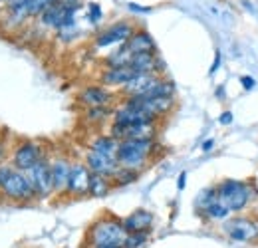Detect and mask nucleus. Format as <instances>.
Returning <instances> with one entry per match:
<instances>
[{
	"mask_svg": "<svg viewBox=\"0 0 258 248\" xmlns=\"http://www.w3.org/2000/svg\"><path fill=\"white\" fill-rule=\"evenodd\" d=\"M157 153H159V143L155 137L123 139L119 141L117 147V165L143 173L153 163Z\"/></svg>",
	"mask_w": 258,
	"mask_h": 248,
	"instance_id": "f257e3e1",
	"label": "nucleus"
},
{
	"mask_svg": "<svg viewBox=\"0 0 258 248\" xmlns=\"http://www.w3.org/2000/svg\"><path fill=\"white\" fill-rule=\"evenodd\" d=\"M127 236V230L123 228V220L111 213H103L96 218L88 232H86V244L90 246H123Z\"/></svg>",
	"mask_w": 258,
	"mask_h": 248,
	"instance_id": "f03ea898",
	"label": "nucleus"
},
{
	"mask_svg": "<svg viewBox=\"0 0 258 248\" xmlns=\"http://www.w3.org/2000/svg\"><path fill=\"white\" fill-rule=\"evenodd\" d=\"M258 195V189L252 181H238V179H223L217 185V197L230 213L244 211L252 199Z\"/></svg>",
	"mask_w": 258,
	"mask_h": 248,
	"instance_id": "7ed1b4c3",
	"label": "nucleus"
},
{
	"mask_svg": "<svg viewBox=\"0 0 258 248\" xmlns=\"http://www.w3.org/2000/svg\"><path fill=\"white\" fill-rule=\"evenodd\" d=\"M0 197L8 203H14V205H28V203L38 201L26 173L18 171V169H12V173L0 185Z\"/></svg>",
	"mask_w": 258,
	"mask_h": 248,
	"instance_id": "20e7f679",
	"label": "nucleus"
},
{
	"mask_svg": "<svg viewBox=\"0 0 258 248\" xmlns=\"http://www.w3.org/2000/svg\"><path fill=\"white\" fill-rule=\"evenodd\" d=\"M123 105L135 107V109H141V111H147V113H151L153 117H157V119L161 121L163 117H167L169 113L175 111V107H177V99H175V95H169V97L127 95V97L123 99Z\"/></svg>",
	"mask_w": 258,
	"mask_h": 248,
	"instance_id": "39448f33",
	"label": "nucleus"
},
{
	"mask_svg": "<svg viewBox=\"0 0 258 248\" xmlns=\"http://www.w3.org/2000/svg\"><path fill=\"white\" fill-rule=\"evenodd\" d=\"M44 157H46V149L42 143L32 141V139H24L14 145L12 155H10V165L18 171H28Z\"/></svg>",
	"mask_w": 258,
	"mask_h": 248,
	"instance_id": "423d86ee",
	"label": "nucleus"
},
{
	"mask_svg": "<svg viewBox=\"0 0 258 248\" xmlns=\"http://www.w3.org/2000/svg\"><path fill=\"white\" fill-rule=\"evenodd\" d=\"M30 185H32L34 193L38 199H48L54 195V183H52V171H50V159L48 155L44 159H40L34 167H30L28 171H24Z\"/></svg>",
	"mask_w": 258,
	"mask_h": 248,
	"instance_id": "0eeeda50",
	"label": "nucleus"
},
{
	"mask_svg": "<svg viewBox=\"0 0 258 248\" xmlns=\"http://www.w3.org/2000/svg\"><path fill=\"white\" fill-rule=\"evenodd\" d=\"M135 24L131 20H117L113 24H109L107 28L99 30L94 38V46L97 50L99 48H109V46H119L125 44L129 40V36L135 32Z\"/></svg>",
	"mask_w": 258,
	"mask_h": 248,
	"instance_id": "6e6552de",
	"label": "nucleus"
},
{
	"mask_svg": "<svg viewBox=\"0 0 258 248\" xmlns=\"http://www.w3.org/2000/svg\"><path fill=\"white\" fill-rule=\"evenodd\" d=\"M223 232L232 242H252L258 238V222L248 217L226 218L223 224Z\"/></svg>",
	"mask_w": 258,
	"mask_h": 248,
	"instance_id": "1a4fd4ad",
	"label": "nucleus"
},
{
	"mask_svg": "<svg viewBox=\"0 0 258 248\" xmlns=\"http://www.w3.org/2000/svg\"><path fill=\"white\" fill-rule=\"evenodd\" d=\"M90 177H92V171L88 169V165L84 161H74L72 169H70V177H68L66 195L74 197V199L88 197L90 195Z\"/></svg>",
	"mask_w": 258,
	"mask_h": 248,
	"instance_id": "9d476101",
	"label": "nucleus"
},
{
	"mask_svg": "<svg viewBox=\"0 0 258 248\" xmlns=\"http://www.w3.org/2000/svg\"><path fill=\"white\" fill-rule=\"evenodd\" d=\"M161 121H153V123H135V125H117L111 123L109 127V135L115 137L117 141L123 139H141V137H157V127Z\"/></svg>",
	"mask_w": 258,
	"mask_h": 248,
	"instance_id": "9b49d317",
	"label": "nucleus"
},
{
	"mask_svg": "<svg viewBox=\"0 0 258 248\" xmlns=\"http://www.w3.org/2000/svg\"><path fill=\"white\" fill-rule=\"evenodd\" d=\"M153 121H159V119L153 117L147 111H141V109H135V107H127L123 103L119 107H115L113 109V115H111V123H117V125L153 123Z\"/></svg>",
	"mask_w": 258,
	"mask_h": 248,
	"instance_id": "f8f14e48",
	"label": "nucleus"
},
{
	"mask_svg": "<svg viewBox=\"0 0 258 248\" xmlns=\"http://www.w3.org/2000/svg\"><path fill=\"white\" fill-rule=\"evenodd\" d=\"M72 161L64 155L50 159V171H52V183H54V195H66L68 177H70Z\"/></svg>",
	"mask_w": 258,
	"mask_h": 248,
	"instance_id": "ddd939ff",
	"label": "nucleus"
},
{
	"mask_svg": "<svg viewBox=\"0 0 258 248\" xmlns=\"http://www.w3.org/2000/svg\"><path fill=\"white\" fill-rule=\"evenodd\" d=\"M78 101L86 107H96V105H109L113 101V93L105 86H88L78 93Z\"/></svg>",
	"mask_w": 258,
	"mask_h": 248,
	"instance_id": "4468645a",
	"label": "nucleus"
},
{
	"mask_svg": "<svg viewBox=\"0 0 258 248\" xmlns=\"http://www.w3.org/2000/svg\"><path fill=\"white\" fill-rule=\"evenodd\" d=\"M84 163L88 165V169H90L92 173L105 175V177H111L113 171L119 167V165H117V159L101 155V153H97V151H94V149H88V153H86V157H84Z\"/></svg>",
	"mask_w": 258,
	"mask_h": 248,
	"instance_id": "2eb2a0df",
	"label": "nucleus"
},
{
	"mask_svg": "<svg viewBox=\"0 0 258 248\" xmlns=\"http://www.w3.org/2000/svg\"><path fill=\"white\" fill-rule=\"evenodd\" d=\"M121 220H123V228L127 232H151L155 217L147 209H135L133 213H129L127 217L121 218Z\"/></svg>",
	"mask_w": 258,
	"mask_h": 248,
	"instance_id": "dca6fc26",
	"label": "nucleus"
},
{
	"mask_svg": "<svg viewBox=\"0 0 258 248\" xmlns=\"http://www.w3.org/2000/svg\"><path fill=\"white\" fill-rule=\"evenodd\" d=\"M125 48H127L131 54H157V44L153 40V36L145 28H135V32L129 36V40L125 42Z\"/></svg>",
	"mask_w": 258,
	"mask_h": 248,
	"instance_id": "f3484780",
	"label": "nucleus"
},
{
	"mask_svg": "<svg viewBox=\"0 0 258 248\" xmlns=\"http://www.w3.org/2000/svg\"><path fill=\"white\" fill-rule=\"evenodd\" d=\"M135 72L129 66H121V68H105L99 74V84L105 88H123L127 82L133 80Z\"/></svg>",
	"mask_w": 258,
	"mask_h": 248,
	"instance_id": "a211bd4d",
	"label": "nucleus"
},
{
	"mask_svg": "<svg viewBox=\"0 0 258 248\" xmlns=\"http://www.w3.org/2000/svg\"><path fill=\"white\" fill-rule=\"evenodd\" d=\"M117 147H119V141L115 137H111L109 133L107 135H97L90 141V149H94L101 155L113 157V159H117Z\"/></svg>",
	"mask_w": 258,
	"mask_h": 248,
	"instance_id": "6ab92c4d",
	"label": "nucleus"
},
{
	"mask_svg": "<svg viewBox=\"0 0 258 248\" xmlns=\"http://www.w3.org/2000/svg\"><path fill=\"white\" fill-rule=\"evenodd\" d=\"M139 177H141V173L139 171H135V169H127V167H117L115 171H113V175L109 177L111 179V183H113V189H119V187H127L131 183H135V181H139Z\"/></svg>",
	"mask_w": 258,
	"mask_h": 248,
	"instance_id": "aec40b11",
	"label": "nucleus"
},
{
	"mask_svg": "<svg viewBox=\"0 0 258 248\" xmlns=\"http://www.w3.org/2000/svg\"><path fill=\"white\" fill-rule=\"evenodd\" d=\"M199 215L205 218V220H209V222H219V220H226L228 215H230V211L217 199L209 207H205L203 211H199Z\"/></svg>",
	"mask_w": 258,
	"mask_h": 248,
	"instance_id": "412c9836",
	"label": "nucleus"
},
{
	"mask_svg": "<svg viewBox=\"0 0 258 248\" xmlns=\"http://www.w3.org/2000/svg\"><path fill=\"white\" fill-rule=\"evenodd\" d=\"M111 191H113V183H111L109 177L92 173V177H90V197H105Z\"/></svg>",
	"mask_w": 258,
	"mask_h": 248,
	"instance_id": "4be33fe9",
	"label": "nucleus"
},
{
	"mask_svg": "<svg viewBox=\"0 0 258 248\" xmlns=\"http://www.w3.org/2000/svg\"><path fill=\"white\" fill-rule=\"evenodd\" d=\"M113 115V109L109 107V105H96V107H86V113H84V117H86V121L92 125H99L103 123L105 119H109Z\"/></svg>",
	"mask_w": 258,
	"mask_h": 248,
	"instance_id": "5701e85b",
	"label": "nucleus"
},
{
	"mask_svg": "<svg viewBox=\"0 0 258 248\" xmlns=\"http://www.w3.org/2000/svg\"><path fill=\"white\" fill-rule=\"evenodd\" d=\"M131 56H133V54L125 48V44H119V48L113 50V52L103 60V64H105V68H121V66H129Z\"/></svg>",
	"mask_w": 258,
	"mask_h": 248,
	"instance_id": "b1692460",
	"label": "nucleus"
},
{
	"mask_svg": "<svg viewBox=\"0 0 258 248\" xmlns=\"http://www.w3.org/2000/svg\"><path fill=\"white\" fill-rule=\"evenodd\" d=\"M217 199H219V197H217V185L203 189V191L197 195V199H195V209H197V213L203 211L205 207H209V205H211L213 201H217Z\"/></svg>",
	"mask_w": 258,
	"mask_h": 248,
	"instance_id": "393cba45",
	"label": "nucleus"
},
{
	"mask_svg": "<svg viewBox=\"0 0 258 248\" xmlns=\"http://www.w3.org/2000/svg\"><path fill=\"white\" fill-rule=\"evenodd\" d=\"M58 0H28V16L30 18H38L42 12H46Z\"/></svg>",
	"mask_w": 258,
	"mask_h": 248,
	"instance_id": "a878e982",
	"label": "nucleus"
},
{
	"mask_svg": "<svg viewBox=\"0 0 258 248\" xmlns=\"http://www.w3.org/2000/svg\"><path fill=\"white\" fill-rule=\"evenodd\" d=\"M149 240V232H127L123 248H141L147 244Z\"/></svg>",
	"mask_w": 258,
	"mask_h": 248,
	"instance_id": "bb28decb",
	"label": "nucleus"
},
{
	"mask_svg": "<svg viewBox=\"0 0 258 248\" xmlns=\"http://www.w3.org/2000/svg\"><path fill=\"white\" fill-rule=\"evenodd\" d=\"M86 18H88V22L92 26H97L103 20V10H101V6L97 2H88V6H86Z\"/></svg>",
	"mask_w": 258,
	"mask_h": 248,
	"instance_id": "cd10ccee",
	"label": "nucleus"
},
{
	"mask_svg": "<svg viewBox=\"0 0 258 248\" xmlns=\"http://www.w3.org/2000/svg\"><path fill=\"white\" fill-rule=\"evenodd\" d=\"M240 86H242L244 92H250V90L256 88V80H254L252 76H242V78H240Z\"/></svg>",
	"mask_w": 258,
	"mask_h": 248,
	"instance_id": "c85d7f7f",
	"label": "nucleus"
},
{
	"mask_svg": "<svg viewBox=\"0 0 258 248\" xmlns=\"http://www.w3.org/2000/svg\"><path fill=\"white\" fill-rule=\"evenodd\" d=\"M221 60H223V58H221V50H217V52H215V62H213V66H211L209 74H215V72L221 68Z\"/></svg>",
	"mask_w": 258,
	"mask_h": 248,
	"instance_id": "c756f323",
	"label": "nucleus"
},
{
	"mask_svg": "<svg viewBox=\"0 0 258 248\" xmlns=\"http://www.w3.org/2000/svg\"><path fill=\"white\" fill-rule=\"evenodd\" d=\"M232 119H234V117H232V113H230V111H223V113H221V117H219V123L230 125L232 123Z\"/></svg>",
	"mask_w": 258,
	"mask_h": 248,
	"instance_id": "7c9ffc66",
	"label": "nucleus"
},
{
	"mask_svg": "<svg viewBox=\"0 0 258 248\" xmlns=\"http://www.w3.org/2000/svg\"><path fill=\"white\" fill-rule=\"evenodd\" d=\"M213 149H215V139L203 141V145H201V151H203V153H209V151H213Z\"/></svg>",
	"mask_w": 258,
	"mask_h": 248,
	"instance_id": "2f4dec72",
	"label": "nucleus"
},
{
	"mask_svg": "<svg viewBox=\"0 0 258 248\" xmlns=\"http://www.w3.org/2000/svg\"><path fill=\"white\" fill-rule=\"evenodd\" d=\"M185 185H187V173L183 171V173L179 175V179H177V189H179V191H183Z\"/></svg>",
	"mask_w": 258,
	"mask_h": 248,
	"instance_id": "473e14b6",
	"label": "nucleus"
},
{
	"mask_svg": "<svg viewBox=\"0 0 258 248\" xmlns=\"http://www.w3.org/2000/svg\"><path fill=\"white\" fill-rule=\"evenodd\" d=\"M129 10H135V12H151V8H143V6H137V4H129Z\"/></svg>",
	"mask_w": 258,
	"mask_h": 248,
	"instance_id": "72a5a7b5",
	"label": "nucleus"
},
{
	"mask_svg": "<svg viewBox=\"0 0 258 248\" xmlns=\"http://www.w3.org/2000/svg\"><path fill=\"white\" fill-rule=\"evenodd\" d=\"M217 97H219V99H225V88H219V90H217Z\"/></svg>",
	"mask_w": 258,
	"mask_h": 248,
	"instance_id": "f704fd0d",
	"label": "nucleus"
},
{
	"mask_svg": "<svg viewBox=\"0 0 258 248\" xmlns=\"http://www.w3.org/2000/svg\"><path fill=\"white\" fill-rule=\"evenodd\" d=\"M90 248H123V246H90Z\"/></svg>",
	"mask_w": 258,
	"mask_h": 248,
	"instance_id": "c9c22d12",
	"label": "nucleus"
},
{
	"mask_svg": "<svg viewBox=\"0 0 258 248\" xmlns=\"http://www.w3.org/2000/svg\"><path fill=\"white\" fill-rule=\"evenodd\" d=\"M6 2H8V0H0V4H6Z\"/></svg>",
	"mask_w": 258,
	"mask_h": 248,
	"instance_id": "e433bc0d",
	"label": "nucleus"
}]
</instances>
